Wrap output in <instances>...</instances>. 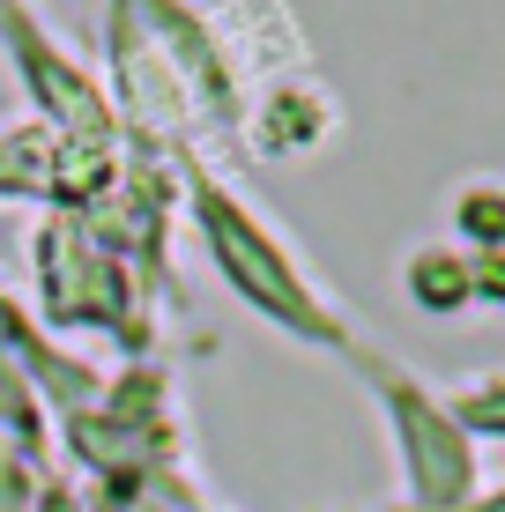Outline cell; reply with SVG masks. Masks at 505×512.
<instances>
[{
  "instance_id": "1",
  "label": "cell",
  "mask_w": 505,
  "mask_h": 512,
  "mask_svg": "<svg viewBox=\"0 0 505 512\" xmlns=\"http://www.w3.org/2000/svg\"><path fill=\"white\" fill-rule=\"evenodd\" d=\"M186 201H194V231H201V245H208V260H216V275L246 297L260 320L283 327L290 342H305V349L357 357L350 320L320 297V282L298 268V253L283 245V231H275L253 201H238V193L223 186V179H208L201 164L186 171Z\"/></svg>"
},
{
  "instance_id": "2",
  "label": "cell",
  "mask_w": 505,
  "mask_h": 512,
  "mask_svg": "<svg viewBox=\"0 0 505 512\" xmlns=\"http://www.w3.org/2000/svg\"><path fill=\"white\" fill-rule=\"evenodd\" d=\"M357 379L379 394L402 453V483H409V512H461L476 498V438L454 423L439 394H424V379H409L402 364H387L372 342H357Z\"/></svg>"
},
{
  "instance_id": "3",
  "label": "cell",
  "mask_w": 505,
  "mask_h": 512,
  "mask_svg": "<svg viewBox=\"0 0 505 512\" xmlns=\"http://www.w3.org/2000/svg\"><path fill=\"white\" fill-rule=\"evenodd\" d=\"M327 127H335V104L320 90H305V82H283L253 112V149L260 156H305L312 141H327Z\"/></svg>"
},
{
  "instance_id": "4",
  "label": "cell",
  "mask_w": 505,
  "mask_h": 512,
  "mask_svg": "<svg viewBox=\"0 0 505 512\" xmlns=\"http://www.w3.org/2000/svg\"><path fill=\"white\" fill-rule=\"evenodd\" d=\"M409 297L424 312H461L468 297H476V268L454 253H416L409 260Z\"/></svg>"
},
{
  "instance_id": "5",
  "label": "cell",
  "mask_w": 505,
  "mask_h": 512,
  "mask_svg": "<svg viewBox=\"0 0 505 512\" xmlns=\"http://www.w3.org/2000/svg\"><path fill=\"white\" fill-rule=\"evenodd\" d=\"M446 409L468 438H505V379H483V386H461L446 394Z\"/></svg>"
},
{
  "instance_id": "6",
  "label": "cell",
  "mask_w": 505,
  "mask_h": 512,
  "mask_svg": "<svg viewBox=\"0 0 505 512\" xmlns=\"http://www.w3.org/2000/svg\"><path fill=\"white\" fill-rule=\"evenodd\" d=\"M30 512H82V505L67 498V483H45V490H38V505H30Z\"/></svg>"
},
{
  "instance_id": "7",
  "label": "cell",
  "mask_w": 505,
  "mask_h": 512,
  "mask_svg": "<svg viewBox=\"0 0 505 512\" xmlns=\"http://www.w3.org/2000/svg\"><path fill=\"white\" fill-rule=\"evenodd\" d=\"M461 512H505V490H491V498H468Z\"/></svg>"
}]
</instances>
